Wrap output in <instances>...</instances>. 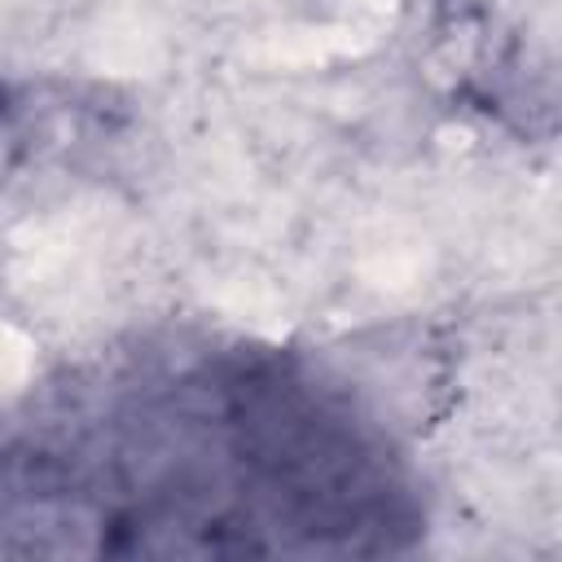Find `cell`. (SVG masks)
I'll list each match as a JSON object with an SVG mask.
<instances>
[{"instance_id": "6da1fadb", "label": "cell", "mask_w": 562, "mask_h": 562, "mask_svg": "<svg viewBox=\"0 0 562 562\" xmlns=\"http://www.w3.org/2000/svg\"><path fill=\"white\" fill-rule=\"evenodd\" d=\"M417 514L378 448L303 382L241 369L0 452V549L48 531L70 553H378Z\"/></svg>"}]
</instances>
